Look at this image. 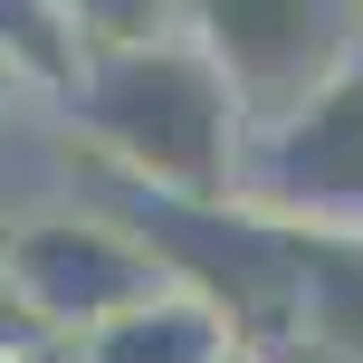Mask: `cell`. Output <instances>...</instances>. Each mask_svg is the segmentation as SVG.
I'll list each match as a JSON object with an SVG mask.
<instances>
[{
  "instance_id": "obj_1",
  "label": "cell",
  "mask_w": 363,
  "mask_h": 363,
  "mask_svg": "<svg viewBox=\"0 0 363 363\" xmlns=\"http://www.w3.org/2000/svg\"><path fill=\"white\" fill-rule=\"evenodd\" d=\"M77 134L106 153L134 191H163L182 211H230V182H239V106L220 86L211 48H201L191 10L182 29L144 38V48H115V57H77Z\"/></svg>"
},
{
  "instance_id": "obj_2",
  "label": "cell",
  "mask_w": 363,
  "mask_h": 363,
  "mask_svg": "<svg viewBox=\"0 0 363 363\" xmlns=\"http://www.w3.org/2000/svg\"><path fill=\"white\" fill-rule=\"evenodd\" d=\"M230 211L268 220L277 239H306V249H363V29L345 67L287 125L239 144Z\"/></svg>"
},
{
  "instance_id": "obj_3",
  "label": "cell",
  "mask_w": 363,
  "mask_h": 363,
  "mask_svg": "<svg viewBox=\"0 0 363 363\" xmlns=\"http://www.w3.org/2000/svg\"><path fill=\"white\" fill-rule=\"evenodd\" d=\"M0 287L19 296L38 335H96L115 315H134L144 296H163V258L115 220H19L0 230Z\"/></svg>"
},
{
  "instance_id": "obj_4",
  "label": "cell",
  "mask_w": 363,
  "mask_h": 363,
  "mask_svg": "<svg viewBox=\"0 0 363 363\" xmlns=\"http://www.w3.org/2000/svg\"><path fill=\"white\" fill-rule=\"evenodd\" d=\"M191 29H201L220 86L239 106V134H268L345 67L363 10H325V0H230V10H191Z\"/></svg>"
},
{
  "instance_id": "obj_5",
  "label": "cell",
  "mask_w": 363,
  "mask_h": 363,
  "mask_svg": "<svg viewBox=\"0 0 363 363\" xmlns=\"http://www.w3.org/2000/svg\"><path fill=\"white\" fill-rule=\"evenodd\" d=\"M230 354H239V325H230V315H220L201 287H163V296H144L134 315L77 335L67 363H230Z\"/></svg>"
},
{
  "instance_id": "obj_6",
  "label": "cell",
  "mask_w": 363,
  "mask_h": 363,
  "mask_svg": "<svg viewBox=\"0 0 363 363\" xmlns=\"http://www.w3.org/2000/svg\"><path fill=\"white\" fill-rule=\"evenodd\" d=\"M0 67H10V86L29 77L48 96H77V10H19V0H0Z\"/></svg>"
},
{
  "instance_id": "obj_7",
  "label": "cell",
  "mask_w": 363,
  "mask_h": 363,
  "mask_svg": "<svg viewBox=\"0 0 363 363\" xmlns=\"http://www.w3.org/2000/svg\"><path fill=\"white\" fill-rule=\"evenodd\" d=\"M0 363H48V335L19 315V296L0 287Z\"/></svg>"
},
{
  "instance_id": "obj_8",
  "label": "cell",
  "mask_w": 363,
  "mask_h": 363,
  "mask_svg": "<svg viewBox=\"0 0 363 363\" xmlns=\"http://www.w3.org/2000/svg\"><path fill=\"white\" fill-rule=\"evenodd\" d=\"M230 363H277V354H268V345H239V354H230Z\"/></svg>"
},
{
  "instance_id": "obj_9",
  "label": "cell",
  "mask_w": 363,
  "mask_h": 363,
  "mask_svg": "<svg viewBox=\"0 0 363 363\" xmlns=\"http://www.w3.org/2000/svg\"><path fill=\"white\" fill-rule=\"evenodd\" d=\"M0 106H10V67H0Z\"/></svg>"
}]
</instances>
